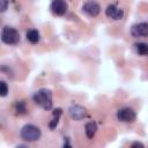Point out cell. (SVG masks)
<instances>
[{"label": "cell", "instance_id": "3", "mask_svg": "<svg viewBox=\"0 0 148 148\" xmlns=\"http://www.w3.org/2000/svg\"><path fill=\"white\" fill-rule=\"evenodd\" d=\"M21 138L28 142L36 141L40 138V130L37 126L31 125V124L24 125L21 130Z\"/></svg>", "mask_w": 148, "mask_h": 148}, {"label": "cell", "instance_id": "13", "mask_svg": "<svg viewBox=\"0 0 148 148\" xmlns=\"http://www.w3.org/2000/svg\"><path fill=\"white\" fill-rule=\"evenodd\" d=\"M135 51L140 54V56H148V44L146 43H136L134 44Z\"/></svg>", "mask_w": 148, "mask_h": 148}, {"label": "cell", "instance_id": "11", "mask_svg": "<svg viewBox=\"0 0 148 148\" xmlns=\"http://www.w3.org/2000/svg\"><path fill=\"white\" fill-rule=\"evenodd\" d=\"M96 131H97V125H96V123L90 121V123H88V124L86 125V134H87V136H88L89 139H92V138H94Z\"/></svg>", "mask_w": 148, "mask_h": 148}, {"label": "cell", "instance_id": "5", "mask_svg": "<svg viewBox=\"0 0 148 148\" xmlns=\"http://www.w3.org/2000/svg\"><path fill=\"white\" fill-rule=\"evenodd\" d=\"M51 12L54 15L61 16L67 12V3L65 0H53L51 2Z\"/></svg>", "mask_w": 148, "mask_h": 148}, {"label": "cell", "instance_id": "6", "mask_svg": "<svg viewBox=\"0 0 148 148\" xmlns=\"http://www.w3.org/2000/svg\"><path fill=\"white\" fill-rule=\"evenodd\" d=\"M133 37H148V23H138L134 24L131 29Z\"/></svg>", "mask_w": 148, "mask_h": 148}, {"label": "cell", "instance_id": "16", "mask_svg": "<svg viewBox=\"0 0 148 148\" xmlns=\"http://www.w3.org/2000/svg\"><path fill=\"white\" fill-rule=\"evenodd\" d=\"M0 2H1L0 10H1V12H5V10L7 9V7H8V0H0Z\"/></svg>", "mask_w": 148, "mask_h": 148}, {"label": "cell", "instance_id": "17", "mask_svg": "<svg viewBox=\"0 0 148 148\" xmlns=\"http://www.w3.org/2000/svg\"><path fill=\"white\" fill-rule=\"evenodd\" d=\"M132 147H143V143H141V142H133Z\"/></svg>", "mask_w": 148, "mask_h": 148}, {"label": "cell", "instance_id": "4", "mask_svg": "<svg viewBox=\"0 0 148 148\" xmlns=\"http://www.w3.org/2000/svg\"><path fill=\"white\" fill-rule=\"evenodd\" d=\"M135 117H136L135 111L131 108H123L117 112L118 120L123 123H132L135 119Z\"/></svg>", "mask_w": 148, "mask_h": 148}, {"label": "cell", "instance_id": "7", "mask_svg": "<svg viewBox=\"0 0 148 148\" xmlns=\"http://www.w3.org/2000/svg\"><path fill=\"white\" fill-rule=\"evenodd\" d=\"M82 9H83V12H84L87 15L92 16V17H94V16H97V15L99 14V12H101L99 5H98L97 2H95V1H88V2H86V3L83 5Z\"/></svg>", "mask_w": 148, "mask_h": 148}, {"label": "cell", "instance_id": "12", "mask_svg": "<svg viewBox=\"0 0 148 148\" xmlns=\"http://www.w3.org/2000/svg\"><path fill=\"white\" fill-rule=\"evenodd\" d=\"M27 39H28L30 43H32V44L38 43V40H39V32H38L36 29L29 30V31L27 32Z\"/></svg>", "mask_w": 148, "mask_h": 148}, {"label": "cell", "instance_id": "9", "mask_svg": "<svg viewBox=\"0 0 148 148\" xmlns=\"http://www.w3.org/2000/svg\"><path fill=\"white\" fill-rule=\"evenodd\" d=\"M68 112H69L71 118H73L74 120H81V119L84 118L86 114H87L86 109H84L83 106H81V105H72V106L69 108Z\"/></svg>", "mask_w": 148, "mask_h": 148}, {"label": "cell", "instance_id": "10", "mask_svg": "<svg viewBox=\"0 0 148 148\" xmlns=\"http://www.w3.org/2000/svg\"><path fill=\"white\" fill-rule=\"evenodd\" d=\"M61 113H62L61 109H56V110L53 111V113H52V120H51V121H50V124H49V126H50V128H51V130H54V128L57 127V125H58V123H59V119H60Z\"/></svg>", "mask_w": 148, "mask_h": 148}, {"label": "cell", "instance_id": "1", "mask_svg": "<svg viewBox=\"0 0 148 148\" xmlns=\"http://www.w3.org/2000/svg\"><path fill=\"white\" fill-rule=\"evenodd\" d=\"M34 102L45 110H50L52 108V91L46 88H42L37 90L32 96Z\"/></svg>", "mask_w": 148, "mask_h": 148}, {"label": "cell", "instance_id": "2", "mask_svg": "<svg viewBox=\"0 0 148 148\" xmlns=\"http://www.w3.org/2000/svg\"><path fill=\"white\" fill-rule=\"evenodd\" d=\"M1 40L8 45H15L20 42V34L16 29L6 25L1 31Z\"/></svg>", "mask_w": 148, "mask_h": 148}, {"label": "cell", "instance_id": "15", "mask_svg": "<svg viewBox=\"0 0 148 148\" xmlns=\"http://www.w3.org/2000/svg\"><path fill=\"white\" fill-rule=\"evenodd\" d=\"M8 94V87H7V83L5 81H1L0 82V95L2 97H5L6 95Z\"/></svg>", "mask_w": 148, "mask_h": 148}, {"label": "cell", "instance_id": "14", "mask_svg": "<svg viewBox=\"0 0 148 148\" xmlns=\"http://www.w3.org/2000/svg\"><path fill=\"white\" fill-rule=\"evenodd\" d=\"M15 110L18 114H24L27 112V106H25V102L24 101H17L15 104Z\"/></svg>", "mask_w": 148, "mask_h": 148}, {"label": "cell", "instance_id": "8", "mask_svg": "<svg viewBox=\"0 0 148 148\" xmlns=\"http://www.w3.org/2000/svg\"><path fill=\"white\" fill-rule=\"evenodd\" d=\"M105 14L108 17H110L112 20H121L124 16V10L118 8L114 5H109L105 9Z\"/></svg>", "mask_w": 148, "mask_h": 148}]
</instances>
